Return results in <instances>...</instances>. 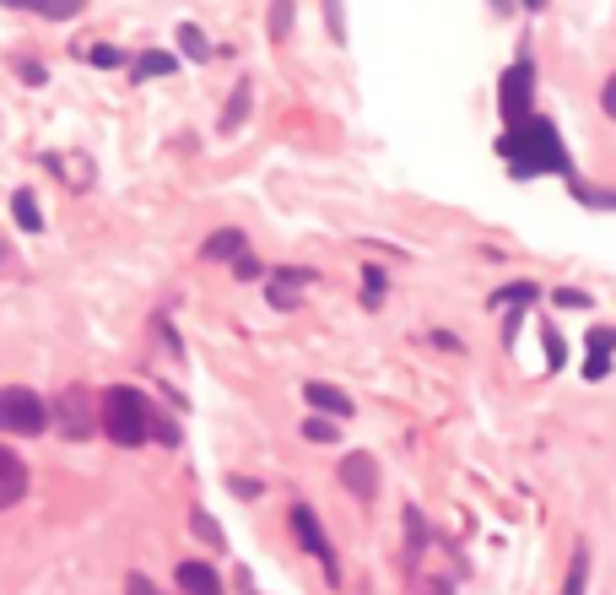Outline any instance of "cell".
Returning a JSON list of instances; mask_svg holds the SVG:
<instances>
[{"mask_svg":"<svg viewBox=\"0 0 616 595\" xmlns=\"http://www.w3.org/2000/svg\"><path fill=\"white\" fill-rule=\"evenodd\" d=\"M498 152H503V163L514 168L519 179H530V174H557V179H573V168H568V147H562V136H557V125H552V119H535V114H530L525 125L503 130Z\"/></svg>","mask_w":616,"mask_h":595,"instance_id":"cell-1","label":"cell"},{"mask_svg":"<svg viewBox=\"0 0 616 595\" xmlns=\"http://www.w3.org/2000/svg\"><path fill=\"white\" fill-rule=\"evenodd\" d=\"M103 433H109L114 444H125V449H136L146 439L179 444V428H173L168 417H157L152 406H146V395L130 390V385H114L109 395H103Z\"/></svg>","mask_w":616,"mask_h":595,"instance_id":"cell-2","label":"cell"},{"mask_svg":"<svg viewBox=\"0 0 616 595\" xmlns=\"http://www.w3.org/2000/svg\"><path fill=\"white\" fill-rule=\"evenodd\" d=\"M49 428V406L33 390L11 385L0 390V433H44Z\"/></svg>","mask_w":616,"mask_h":595,"instance_id":"cell-3","label":"cell"},{"mask_svg":"<svg viewBox=\"0 0 616 595\" xmlns=\"http://www.w3.org/2000/svg\"><path fill=\"white\" fill-rule=\"evenodd\" d=\"M530 92H535V65L530 60H514L503 71V92H498V109L508 119V130L530 119Z\"/></svg>","mask_w":616,"mask_h":595,"instance_id":"cell-4","label":"cell"},{"mask_svg":"<svg viewBox=\"0 0 616 595\" xmlns=\"http://www.w3.org/2000/svg\"><path fill=\"white\" fill-rule=\"evenodd\" d=\"M292 531H298V541H303V547L314 552L319 563H325V574H330V579H341V568H336V552H330V536L319 531V520H314V509H308V504H292Z\"/></svg>","mask_w":616,"mask_h":595,"instance_id":"cell-5","label":"cell"},{"mask_svg":"<svg viewBox=\"0 0 616 595\" xmlns=\"http://www.w3.org/2000/svg\"><path fill=\"white\" fill-rule=\"evenodd\" d=\"M49 422H60L65 439H87V433H92V406H87V395L71 385V390L60 395V406L49 412Z\"/></svg>","mask_w":616,"mask_h":595,"instance_id":"cell-6","label":"cell"},{"mask_svg":"<svg viewBox=\"0 0 616 595\" xmlns=\"http://www.w3.org/2000/svg\"><path fill=\"white\" fill-rule=\"evenodd\" d=\"M22 493H28V466H22V460L0 444V509H11Z\"/></svg>","mask_w":616,"mask_h":595,"instance_id":"cell-7","label":"cell"},{"mask_svg":"<svg viewBox=\"0 0 616 595\" xmlns=\"http://www.w3.org/2000/svg\"><path fill=\"white\" fill-rule=\"evenodd\" d=\"M303 395H308V406H314L319 417H352V395H341L336 385H303Z\"/></svg>","mask_w":616,"mask_h":595,"instance_id":"cell-8","label":"cell"},{"mask_svg":"<svg viewBox=\"0 0 616 595\" xmlns=\"http://www.w3.org/2000/svg\"><path fill=\"white\" fill-rule=\"evenodd\" d=\"M341 482L352 487L357 498H373V493H379V476H373V460H368V455H346V460H341Z\"/></svg>","mask_w":616,"mask_h":595,"instance_id":"cell-9","label":"cell"},{"mask_svg":"<svg viewBox=\"0 0 616 595\" xmlns=\"http://www.w3.org/2000/svg\"><path fill=\"white\" fill-rule=\"evenodd\" d=\"M179 590L184 595H222V579L211 563H179Z\"/></svg>","mask_w":616,"mask_h":595,"instance_id":"cell-10","label":"cell"},{"mask_svg":"<svg viewBox=\"0 0 616 595\" xmlns=\"http://www.w3.org/2000/svg\"><path fill=\"white\" fill-rule=\"evenodd\" d=\"M200 255L206 260H238V255H249V244H244L238 228H222V233H211L206 244H200Z\"/></svg>","mask_w":616,"mask_h":595,"instance_id":"cell-11","label":"cell"},{"mask_svg":"<svg viewBox=\"0 0 616 595\" xmlns=\"http://www.w3.org/2000/svg\"><path fill=\"white\" fill-rule=\"evenodd\" d=\"M314 282V271H276L271 276V303L276 309H292L298 303V287H308Z\"/></svg>","mask_w":616,"mask_h":595,"instance_id":"cell-12","label":"cell"},{"mask_svg":"<svg viewBox=\"0 0 616 595\" xmlns=\"http://www.w3.org/2000/svg\"><path fill=\"white\" fill-rule=\"evenodd\" d=\"M173 71H179V60H173L168 49H146L136 60V82H146V76H173Z\"/></svg>","mask_w":616,"mask_h":595,"instance_id":"cell-13","label":"cell"},{"mask_svg":"<svg viewBox=\"0 0 616 595\" xmlns=\"http://www.w3.org/2000/svg\"><path fill=\"white\" fill-rule=\"evenodd\" d=\"M11 211H17V228H28V233L44 228V211H38L33 190H17V195H11Z\"/></svg>","mask_w":616,"mask_h":595,"instance_id":"cell-14","label":"cell"},{"mask_svg":"<svg viewBox=\"0 0 616 595\" xmlns=\"http://www.w3.org/2000/svg\"><path fill=\"white\" fill-rule=\"evenodd\" d=\"M541 293H535V282H514L503 287V293H492V303H503V309H525V303H535Z\"/></svg>","mask_w":616,"mask_h":595,"instance_id":"cell-15","label":"cell"},{"mask_svg":"<svg viewBox=\"0 0 616 595\" xmlns=\"http://www.w3.org/2000/svg\"><path fill=\"white\" fill-rule=\"evenodd\" d=\"M303 439H308V444H336L341 428H336L330 417H308V422H303Z\"/></svg>","mask_w":616,"mask_h":595,"instance_id":"cell-16","label":"cell"},{"mask_svg":"<svg viewBox=\"0 0 616 595\" xmlns=\"http://www.w3.org/2000/svg\"><path fill=\"white\" fill-rule=\"evenodd\" d=\"M584 347H589V357H600V363H606V357L616 352V330H611V325L589 330V336H584Z\"/></svg>","mask_w":616,"mask_h":595,"instance_id":"cell-17","label":"cell"},{"mask_svg":"<svg viewBox=\"0 0 616 595\" xmlns=\"http://www.w3.org/2000/svg\"><path fill=\"white\" fill-rule=\"evenodd\" d=\"M244 114H249V82H244V87H238V98H233V103H227V114H222V130H227V136H233V130H238V125H244Z\"/></svg>","mask_w":616,"mask_h":595,"instance_id":"cell-18","label":"cell"},{"mask_svg":"<svg viewBox=\"0 0 616 595\" xmlns=\"http://www.w3.org/2000/svg\"><path fill=\"white\" fill-rule=\"evenodd\" d=\"M584 579H589V558H584V547L573 552V568H568V585H562V595H584Z\"/></svg>","mask_w":616,"mask_h":595,"instance_id":"cell-19","label":"cell"},{"mask_svg":"<svg viewBox=\"0 0 616 595\" xmlns=\"http://www.w3.org/2000/svg\"><path fill=\"white\" fill-rule=\"evenodd\" d=\"M179 44H184V55H190V60L211 55V44H206V33H200V28H179Z\"/></svg>","mask_w":616,"mask_h":595,"instance_id":"cell-20","label":"cell"},{"mask_svg":"<svg viewBox=\"0 0 616 595\" xmlns=\"http://www.w3.org/2000/svg\"><path fill=\"white\" fill-rule=\"evenodd\" d=\"M190 525H195V536H200V541H211V547H222V531H217V525H211V520H206V514H200V509L190 514Z\"/></svg>","mask_w":616,"mask_h":595,"instance_id":"cell-21","label":"cell"},{"mask_svg":"<svg viewBox=\"0 0 616 595\" xmlns=\"http://www.w3.org/2000/svg\"><path fill=\"white\" fill-rule=\"evenodd\" d=\"M363 282H368V309H379V303H384V298H379V293H384V271H379V266H368V271H363Z\"/></svg>","mask_w":616,"mask_h":595,"instance_id":"cell-22","label":"cell"},{"mask_svg":"<svg viewBox=\"0 0 616 595\" xmlns=\"http://www.w3.org/2000/svg\"><path fill=\"white\" fill-rule=\"evenodd\" d=\"M125 595H163V590H157L146 574H125Z\"/></svg>","mask_w":616,"mask_h":595,"instance_id":"cell-23","label":"cell"},{"mask_svg":"<svg viewBox=\"0 0 616 595\" xmlns=\"http://www.w3.org/2000/svg\"><path fill=\"white\" fill-rule=\"evenodd\" d=\"M233 276H238V282H254V276H260V260H254V255H238V260H233Z\"/></svg>","mask_w":616,"mask_h":595,"instance_id":"cell-24","label":"cell"},{"mask_svg":"<svg viewBox=\"0 0 616 595\" xmlns=\"http://www.w3.org/2000/svg\"><path fill=\"white\" fill-rule=\"evenodd\" d=\"M589 303V293H579V287H562L557 293V309H584Z\"/></svg>","mask_w":616,"mask_h":595,"instance_id":"cell-25","label":"cell"},{"mask_svg":"<svg viewBox=\"0 0 616 595\" xmlns=\"http://www.w3.org/2000/svg\"><path fill=\"white\" fill-rule=\"evenodd\" d=\"M92 65H119V60H125V55H119V49L114 44H98V49H92V55H87Z\"/></svg>","mask_w":616,"mask_h":595,"instance_id":"cell-26","label":"cell"},{"mask_svg":"<svg viewBox=\"0 0 616 595\" xmlns=\"http://www.w3.org/2000/svg\"><path fill=\"white\" fill-rule=\"evenodd\" d=\"M38 17H49V22H71V17H76V6H38Z\"/></svg>","mask_w":616,"mask_h":595,"instance_id":"cell-27","label":"cell"},{"mask_svg":"<svg viewBox=\"0 0 616 595\" xmlns=\"http://www.w3.org/2000/svg\"><path fill=\"white\" fill-rule=\"evenodd\" d=\"M600 109H606V114L616 119V76H611V82H606V87H600Z\"/></svg>","mask_w":616,"mask_h":595,"instance_id":"cell-28","label":"cell"},{"mask_svg":"<svg viewBox=\"0 0 616 595\" xmlns=\"http://www.w3.org/2000/svg\"><path fill=\"white\" fill-rule=\"evenodd\" d=\"M287 28H292V11L276 6V11H271V33H287Z\"/></svg>","mask_w":616,"mask_h":595,"instance_id":"cell-29","label":"cell"},{"mask_svg":"<svg viewBox=\"0 0 616 595\" xmlns=\"http://www.w3.org/2000/svg\"><path fill=\"white\" fill-rule=\"evenodd\" d=\"M546 357H552V368L562 363V336H557V330H546Z\"/></svg>","mask_w":616,"mask_h":595,"instance_id":"cell-30","label":"cell"},{"mask_svg":"<svg viewBox=\"0 0 616 595\" xmlns=\"http://www.w3.org/2000/svg\"><path fill=\"white\" fill-rule=\"evenodd\" d=\"M0 260H6V244H0Z\"/></svg>","mask_w":616,"mask_h":595,"instance_id":"cell-31","label":"cell"}]
</instances>
